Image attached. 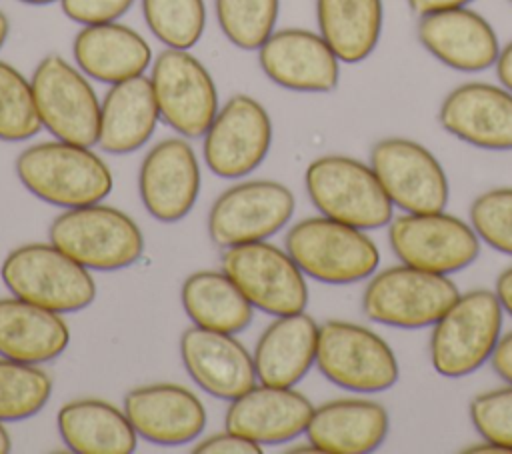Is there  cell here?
Wrapping results in <instances>:
<instances>
[{"mask_svg":"<svg viewBox=\"0 0 512 454\" xmlns=\"http://www.w3.org/2000/svg\"><path fill=\"white\" fill-rule=\"evenodd\" d=\"M52 394L50 376L36 364L0 358V422L38 414Z\"/></svg>","mask_w":512,"mask_h":454,"instance_id":"31","label":"cell"},{"mask_svg":"<svg viewBox=\"0 0 512 454\" xmlns=\"http://www.w3.org/2000/svg\"><path fill=\"white\" fill-rule=\"evenodd\" d=\"M180 356L194 382L222 400H234L256 384L254 358L234 334L194 324L180 338Z\"/></svg>","mask_w":512,"mask_h":454,"instance_id":"21","label":"cell"},{"mask_svg":"<svg viewBox=\"0 0 512 454\" xmlns=\"http://www.w3.org/2000/svg\"><path fill=\"white\" fill-rule=\"evenodd\" d=\"M510 2H512V0H510Z\"/></svg>","mask_w":512,"mask_h":454,"instance_id":"47","label":"cell"},{"mask_svg":"<svg viewBox=\"0 0 512 454\" xmlns=\"http://www.w3.org/2000/svg\"><path fill=\"white\" fill-rule=\"evenodd\" d=\"M316 366L336 386L352 392H382L400 376L390 344L376 332L344 320L318 328Z\"/></svg>","mask_w":512,"mask_h":454,"instance_id":"8","label":"cell"},{"mask_svg":"<svg viewBox=\"0 0 512 454\" xmlns=\"http://www.w3.org/2000/svg\"><path fill=\"white\" fill-rule=\"evenodd\" d=\"M124 412L138 436L160 446L192 442L206 426L200 398L180 384H146L124 396Z\"/></svg>","mask_w":512,"mask_h":454,"instance_id":"19","label":"cell"},{"mask_svg":"<svg viewBox=\"0 0 512 454\" xmlns=\"http://www.w3.org/2000/svg\"><path fill=\"white\" fill-rule=\"evenodd\" d=\"M40 128L32 84L12 64L0 60V140L22 142Z\"/></svg>","mask_w":512,"mask_h":454,"instance_id":"34","label":"cell"},{"mask_svg":"<svg viewBox=\"0 0 512 454\" xmlns=\"http://www.w3.org/2000/svg\"><path fill=\"white\" fill-rule=\"evenodd\" d=\"M472 0H408V6L418 16L438 12V10H450V8H462L468 6Z\"/></svg>","mask_w":512,"mask_h":454,"instance_id":"40","label":"cell"},{"mask_svg":"<svg viewBox=\"0 0 512 454\" xmlns=\"http://www.w3.org/2000/svg\"><path fill=\"white\" fill-rule=\"evenodd\" d=\"M272 144V122L252 96H232L204 134V160L220 178H240L256 170Z\"/></svg>","mask_w":512,"mask_h":454,"instance_id":"15","label":"cell"},{"mask_svg":"<svg viewBox=\"0 0 512 454\" xmlns=\"http://www.w3.org/2000/svg\"><path fill=\"white\" fill-rule=\"evenodd\" d=\"M294 194L274 180H248L224 190L208 214V234L228 248L276 234L294 214Z\"/></svg>","mask_w":512,"mask_h":454,"instance_id":"14","label":"cell"},{"mask_svg":"<svg viewBox=\"0 0 512 454\" xmlns=\"http://www.w3.org/2000/svg\"><path fill=\"white\" fill-rule=\"evenodd\" d=\"M320 36L340 62L366 60L382 34V0H316Z\"/></svg>","mask_w":512,"mask_h":454,"instance_id":"29","label":"cell"},{"mask_svg":"<svg viewBox=\"0 0 512 454\" xmlns=\"http://www.w3.org/2000/svg\"><path fill=\"white\" fill-rule=\"evenodd\" d=\"M160 120L150 78L144 74L112 84L100 104L98 144L110 154H128L144 146Z\"/></svg>","mask_w":512,"mask_h":454,"instance_id":"26","label":"cell"},{"mask_svg":"<svg viewBox=\"0 0 512 454\" xmlns=\"http://www.w3.org/2000/svg\"><path fill=\"white\" fill-rule=\"evenodd\" d=\"M502 304L492 290H470L432 324L430 360L438 374L460 378L490 360L502 328Z\"/></svg>","mask_w":512,"mask_h":454,"instance_id":"4","label":"cell"},{"mask_svg":"<svg viewBox=\"0 0 512 454\" xmlns=\"http://www.w3.org/2000/svg\"><path fill=\"white\" fill-rule=\"evenodd\" d=\"M180 296L188 318L200 328L236 334L252 322L254 306L224 270L190 274Z\"/></svg>","mask_w":512,"mask_h":454,"instance_id":"30","label":"cell"},{"mask_svg":"<svg viewBox=\"0 0 512 454\" xmlns=\"http://www.w3.org/2000/svg\"><path fill=\"white\" fill-rule=\"evenodd\" d=\"M16 174L28 192L60 208L98 204L112 190L110 168L90 146L58 138L22 150Z\"/></svg>","mask_w":512,"mask_h":454,"instance_id":"1","label":"cell"},{"mask_svg":"<svg viewBox=\"0 0 512 454\" xmlns=\"http://www.w3.org/2000/svg\"><path fill=\"white\" fill-rule=\"evenodd\" d=\"M496 74L500 84L512 92V42L500 48V54L496 58Z\"/></svg>","mask_w":512,"mask_h":454,"instance_id":"41","label":"cell"},{"mask_svg":"<svg viewBox=\"0 0 512 454\" xmlns=\"http://www.w3.org/2000/svg\"><path fill=\"white\" fill-rule=\"evenodd\" d=\"M464 452L468 454H480V452H488V454H512L510 448L498 444V442H492V440H484V442H478V444H472L468 448H464Z\"/></svg>","mask_w":512,"mask_h":454,"instance_id":"43","label":"cell"},{"mask_svg":"<svg viewBox=\"0 0 512 454\" xmlns=\"http://www.w3.org/2000/svg\"><path fill=\"white\" fill-rule=\"evenodd\" d=\"M496 296L502 304V308L512 316V266L502 270L496 278Z\"/></svg>","mask_w":512,"mask_h":454,"instance_id":"42","label":"cell"},{"mask_svg":"<svg viewBox=\"0 0 512 454\" xmlns=\"http://www.w3.org/2000/svg\"><path fill=\"white\" fill-rule=\"evenodd\" d=\"M416 36L436 60L460 72L486 70L500 54L490 22L468 6L422 14Z\"/></svg>","mask_w":512,"mask_h":454,"instance_id":"20","label":"cell"},{"mask_svg":"<svg viewBox=\"0 0 512 454\" xmlns=\"http://www.w3.org/2000/svg\"><path fill=\"white\" fill-rule=\"evenodd\" d=\"M60 4L70 20L82 26H92L116 22L128 12L134 0H60Z\"/></svg>","mask_w":512,"mask_h":454,"instance_id":"37","label":"cell"},{"mask_svg":"<svg viewBox=\"0 0 512 454\" xmlns=\"http://www.w3.org/2000/svg\"><path fill=\"white\" fill-rule=\"evenodd\" d=\"M490 362H492L494 372L502 380L512 384V332L504 334L498 340V344H496V348H494V352L490 356Z\"/></svg>","mask_w":512,"mask_h":454,"instance_id":"39","label":"cell"},{"mask_svg":"<svg viewBox=\"0 0 512 454\" xmlns=\"http://www.w3.org/2000/svg\"><path fill=\"white\" fill-rule=\"evenodd\" d=\"M200 182L198 158L184 136L154 144L138 174L142 204L160 222L182 220L196 204Z\"/></svg>","mask_w":512,"mask_h":454,"instance_id":"16","label":"cell"},{"mask_svg":"<svg viewBox=\"0 0 512 454\" xmlns=\"http://www.w3.org/2000/svg\"><path fill=\"white\" fill-rule=\"evenodd\" d=\"M72 52L78 68L88 78L106 84L140 76L152 62L148 42L130 26L118 22L84 26L72 42Z\"/></svg>","mask_w":512,"mask_h":454,"instance_id":"25","label":"cell"},{"mask_svg":"<svg viewBox=\"0 0 512 454\" xmlns=\"http://www.w3.org/2000/svg\"><path fill=\"white\" fill-rule=\"evenodd\" d=\"M20 2H24V4H34V6H44V4H52V2H56V0H20Z\"/></svg>","mask_w":512,"mask_h":454,"instance_id":"46","label":"cell"},{"mask_svg":"<svg viewBox=\"0 0 512 454\" xmlns=\"http://www.w3.org/2000/svg\"><path fill=\"white\" fill-rule=\"evenodd\" d=\"M308 198L322 216L372 230L392 220V202L370 164L342 154L312 160L304 174Z\"/></svg>","mask_w":512,"mask_h":454,"instance_id":"5","label":"cell"},{"mask_svg":"<svg viewBox=\"0 0 512 454\" xmlns=\"http://www.w3.org/2000/svg\"><path fill=\"white\" fill-rule=\"evenodd\" d=\"M458 296L460 290L446 274L400 264L370 278L362 308L378 324L424 328L436 324Z\"/></svg>","mask_w":512,"mask_h":454,"instance_id":"7","label":"cell"},{"mask_svg":"<svg viewBox=\"0 0 512 454\" xmlns=\"http://www.w3.org/2000/svg\"><path fill=\"white\" fill-rule=\"evenodd\" d=\"M194 452H202V454H260L262 448L258 442L236 434L232 430L220 432V434H212L204 440H200L194 446Z\"/></svg>","mask_w":512,"mask_h":454,"instance_id":"38","label":"cell"},{"mask_svg":"<svg viewBox=\"0 0 512 454\" xmlns=\"http://www.w3.org/2000/svg\"><path fill=\"white\" fill-rule=\"evenodd\" d=\"M390 420L382 404L366 398H340L314 408L308 440L326 454L374 452L388 436Z\"/></svg>","mask_w":512,"mask_h":454,"instance_id":"23","label":"cell"},{"mask_svg":"<svg viewBox=\"0 0 512 454\" xmlns=\"http://www.w3.org/2000/svg\"><path fill=\"white\" fill-rule=\"evenodd\" d=\"M388 240L402 264L446 276L468 268L480 254L472 224L444 210L404 212L390 220Z\"/></svg>","mask_w":512,"mask_h":454,"instance_id":"10","label":"cell"},{"mask_svg":"<svg viewBox=\"0 0 512 454\" xmlns=\"http://www.w3.org/2000/svg\"><path fill=\"white\" fill-rule=\"evenodd\" d=\"M222 270L254 308L272 316L296 314L306 308L304 272L286 250L266 240L228 246L222 254Z\"/></svg>","mask_w":512,"mask_h":454,"instance_id":"11","label":"cell"},{"mask_svg":"<svg viewBox=\"0 0 512 454\" xmlns=\"http://www.w3.org/2000/svg\"><path fill=\"white\" fill-rule=\"evenodd\" d=\"M8 32H10V22H8V18L4 16V12L0 10V48L4 46V42H6V38H8Z\"/></svg>","mask_w":512,"mask_h":454,"instance_id":"45","label":"cell"},{"mask_svg":"<svg viewBox=\"0 0 512 454\" xmlns=\"http://www.w3.org/2000/svg\"><path fill=\"white\" fill-rule=\"evenodd\" d=\"M318 324L304 310L276 316L254 348L256 378L270 386L298 384L316 364Z\"/></svg>","mask_w":512,"mask_h":454,"instance_id":"24","label":"cell"},{"mask_svg":"<svg viewBox=\"0 0 512 454\" xmlns=\"http://www.w3.org/2000/svg\"><path fill=\"white\" fill-rule=\"evenodd\" d=\"M160 118L184 138H200L218 108V90L204 64L188 50L166 48L150 76Z\"/></svg>","mask_w":512,"mask_h":454,"instance_id":"12","label":"cell"},{"mask_svg":"<svg viewBox=\"0 0 512 454\" xmlns=\"http://www.w3.org/2000/svg\"><path fill=\"white\" fill-rule=\"evenodd\" d=\"M312 402L292 386H252L230 400L226 430L258 444H282L302 432L312 418Z\"/></svg>","mask_w":512,"mask_h":454,"instance_id":"22","label":"cell"},{"mask_svg":"<svg viewBox=\"0 0 512 454\" xmlns=\"http://www.w3.org/2000/svg\"><path fill=\"white\" fill-rule=\"evenodd\" d=\"M468 412L484 440L498 442L512 450V384L474 396Z\"/></svg>","mask_w":512,"mask_h":454,"instance_id":"36","label":"cell"},{"mask_svg":"<svg viewBox=\"0 0 512 454\" xmlns=\"http://www.w3.org/2000/svg\"><path fill=\"white\" fill-rule=\"evenodd\" d=\"M286 252L306 276L324 284L360 282L380 264L378 246L362 228L328 216L296 222L286 234Z\"/></svg>","mask_w":512,"mask_h":454,"instance_id":"2","label":"cell"},{"mask_svg":"<svg viewBox=\"0 0 512 454\" xmlns=\"http://www.w3.org/2000/svg\"><path fill=\"white\" fill-rule=\"evenodd\" d=\"M32 92L42 126L58 140L94 146L100 130V102L86 74L58 54L38 62Z\"/></svg>","mask_w":512,"mask_h":454,"instance_id":"9","label":"cell"},{"mask_svg":"<svg viewBox=\"0 0 512 454\" xmlns=\"http://www.w3.org/2000/svg\"><path fill=\"white\" fill-rule=\"evenodd\" d=\"M10 448H12V440H10V434L6 432V428L2 426V422H0V454H6V452H10Z\"/></svg>","mask_w":512,"mask_h":454,"instance_id":"44","label":"cell"},{"mask_svg":"<svg viewBox=\"0 0 512 454\" xmlns=\"http://www.w3.org/2000/svg\"><path fill=\"white\" fill-rule=\"evenodd\" d=\"M224 36L242 50H258L274 32L280 0H214Z\"/></svg>","mask_w":512,"mask_h":454,"instance_id":"33","label":"cell"},{"mask_svg":"<svg viewBox=\"0 0 512 454\" xmlns=\"http://www.w3.org/2000/svg\"><path fill=\"white\" fill-rule=\"evenodd\" d=\"M440 126L484 150H512V92L488 82L456 86L440 104Z\"/></svg>","mask_w":512,"mask_h":454,"instance_id":"18","label":"cell"},{"mask_svg":"<svg viewBox=\"0 0 512 454\" xmlns=\"http://www.w3.org/2000/svg\"><path fill=\"white\" fill-rule=\"evenodd\" d=\"M70 342L60 312L24 298H0V354L4 358L44 364L60 356Z\"/></svg>","mask_w":512,"mask_h":454,"instance_id":"27","label":"cell"},{"mask_svg":"<svg viewBox=\"0 0 512 454\" xmlns=\"http://www.w3.org/2000/svg\"><path fill=\"white\" fill-rule=\"evenodd\" d=\"M58 432L78 454H130L136 430L124 410L98 398H78L58 410Z\"/></svg>","mask_w":512,"mask_h":454,"instance_id":"28","label":"cell"},{"mask_svg":"<svg viewBox=\"0 0 512 454\" xmlns=\"http://www.w3.org/2000/svg\"><path fill=\"white\" fill-rule=\"evenodd\" d=\"M142 14L152 34L168 48H192L206 24L204 0H142Z\"/></svg>","mask_w":512,"mask_h":454,"instance_id":"32","label":"cell"},{"mask_svg":"<svg viewBox=\"0 0 512 454\" xmlns=\"http://www.w3.org/2000/svg\"><path fill=\"white\" fill-rule=\"evenodd\" d=\"M376 172L392 206L404 212H438L450 198V184L436 156L410 138H382L370 150Z\"/></svg>","mask_w":512,"mask_h":454,"instance_id":"13","label":"cell"},{"mask_svg":"<svg viewBox=\"0 0 512 454\" xmlns=\"http://www.w3.org/2000/svg\"><path fill=\"white\" fill-rule=\"evenodd\" d=\"M50 242L88 270H122L144 250L138 224L118 208L88 204L66 208L50 224Z\"/></svg>","mask_w":512,"mask_h":454,"instance_id":"6","label":"cell"},{"mask_svg":"<svg viewBox=\"0 0 512 454\" xmlns=\"http://www.w3.org/2000/svg\"><path fill=\"white\" fill-rule=\"evenodd\" d=\"M0 276L14 296L60 314L82 310L96 296L88 268L52 242L14 248L4 258Z\"/></svg>","mask_w":512,"mask_h":454,"instance_id":"3","label":"cell"},{"mask_svg":"<svg viewBox=\"0 0 512 454\" xmlns=\"http://www.w3.org/2000/svg\"><path fill=\"white\" fill-rule=\"evenodd\" d=\"M262 72L294 92H330L338 84L340 58L328 42L304 28L274 30L258 48Z\"/></svg>","mask_w":512,"mask_h":454,"instance_id":"17","label":"cell"},{"mask_svg":"<svg viewBox=\"0 0 512 454\" xmlns=\"http://www.w3.org/2000/svg\"><path fill=\"white\" fill-rule=\"evenodd\" d=\"M470 224L490 248L512 256V188L482 192L470 206Z\"/></svg>","mask_w":512,"mask_h":454,"instance_id":"35","label":"cell"}]
</instances>
